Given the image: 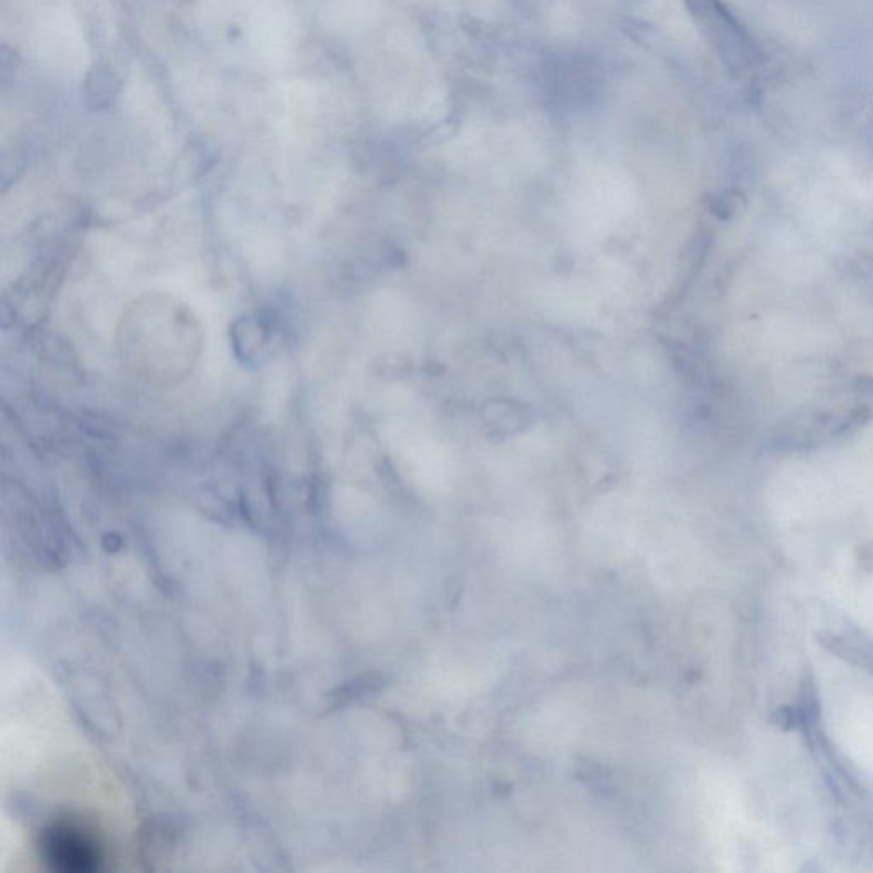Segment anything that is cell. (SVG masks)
Returning <instances> with one entry per match:
<instances>
[{
    "mask_svg": "<svg viewBox=\"0 0 873 873\" xmlns=\"http://www.w3.org/2000/svg\"><path fill=\"white\" fill-rule=\"evenodd\" d=\"M202 323L171 295L133 299L116 326V355L127 374L156 389L174 388L193 374L203 353Z\"/></svg>",
    "mask_w": 873,
    "mask_h": 873,
    "instance_id": "obj_1",
    "label": "cell"
},
{
    "mask_svg": "<svg viewBox=\"0 0 873 873\" xmlns=\"http://www.w3.org/2000/svg\"><path fill=\"white\" fill-rule=\"evenodd\" d=\"M689 14L727 67L749 70L758 64L759 48L722 0H684Z\"/></svg>",
    "mask_w": 873,
    "mask_h": 873,
    "instance_id": "obj_2",
    "label": "cell"
},
{
    "mask_svg": "<svg viewBox=\"0 0 873 873\" xmlns=\"http://www.w3.org/2000/svg\"><path fill=\"white\" fill-rule=\"evenodd\" d=\"M48 862L64 870H94L101 860L98 846L79 827L53 826L45 836Z\"/></svg>",
    "mask_w": 873,
    "mask_h": 873,
    "instance_id": "obj_3",
    "label": "cell"
},
{
    "mask_svg": "<svg viewBox=\"0 0 873 873\" xmlns=\"http://www.w3.org/2000/svg\"><path fill=\"white\" fill-rule=\"evenodd\" d=\"M120 86H122V77L118 74V69H115L110 62H99L86 77L84 87H86L87 103L94 110L110 106L111 101L120 91Z\"/></svg>",
    "mask_w": 873,
    "mask_h": 873,
    "instance_id": "obj_4",
    "label": "cell"
}]
</instances>
